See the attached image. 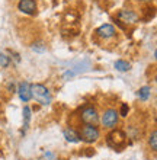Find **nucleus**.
<instances>
[{
    "instance_id": "f03ea898",
    "label": "nucleus",
    "mask_w": 157,
    "mask_h": 160,
    "mask_svg": "<svg viewBox=\"0 0 157 160\" xmlns=\"http://www.w3.org/2000/svg\"><path fill=\"white\" fill-rule=\"evenodd\" d=\"M125 141H127V134L119 128H112L106 134V144L115 152H121L125 147Z\"/></svg>"
},
{
    "instance_id": "dca6fc26",
    "label": "nucleus",
    "mask_w": 157,
    "mask_h": 160,
    "mask_svg": "<svg viewBox=\"0 0 157 160\" xmlns=\"http://www.w3.org/2000/svg\"><path fill=\"white\" fill-rule=\"evenodd\" d=\"M29 47H31V50L34 51V52H37V54H44L47 51V45H45L44 41H35Z\"/></svg>"
},
{
    "instance_id": "6e6552de",
    "label": "nucleus",
    "mask_w": 157,
    "mask_h": 160,
    "mask_svg": "<svg viewBox=\"0 0 157 160\" xmlns=\"http://www.w3.org/2000/svg\"><path fill=\"white\" fill-rule=\"evenodd\" d=\"M17 10L22 15L34 16L38 12V2L37 0H19L17 2Z\"/></svg>"
},
{
    "instance_id": "4468645a",
    "label": "nucleus",
    "mask_w": 157,
    "mask_h": 160,
    "mask_svg": "<svg viewBox=\"0 0 157 160\" xmlns=\"http://www.w3.org/2000/svg\"><path fill=\"white\" fill-rule=\"evenodd\" d=\"M114 67H115V70L116 72H119V73H127V72H130L131 70V64L128 63L127 60H116L114 63Z\"/></svg>"
},
{
    "instance_id": "aec40b11",
    "label": "nucleus",
    "mask_w": 157,
    "mask_h": 160,
    "mask_svg": "<svg viewBox=\"0 0 157 160\" xmlns=\"http://www.w3.org/2000/svg\"><path fill=\"white\" fill-rule=\"evenodd\" d=\"M16 89H17V84H16V83H13V82H10V83L7 84V90H9L10 93L16 92Z\"/></svg>"
},
{
    "instance_id": "0eeeda50",
    "label": "nucleus",
    "mask_w": 157,
    "mask_h": 160,
    "mask_svg": "<svg viewBox=\"0 0 157 160\" xmlns=\"http://www.w3.org/2000/svg\"><path fill=\"white\" fill-rule=\"evenodd\" d=\"M95 34L101 41H110V39L116 38L118 32H116V26L114 23H103L96 29Z\"/></svg>"
},
{
    "instance_id": "4be33fe9",
    "label": "nucleus",
    "mask_w": 157,
    "mask_h": 160,
    "mask_svg": "<svg viewBox=\"0 0 157 160\" xmlns=\"http://www.w3.org/2000/svg\"><path fill=\"white\" fill-rule=\"evenodd\" d=\"M141 2H151V0H141Z\"/></svg>"
},
{
    "instance_id": "9b49d317",
    "label": "nucleus",
    "mask_w": 157,
    "mask_h": 160,
    "mask_svg": "<svg viewBox=\"0 0 157 160\" xmlns=\"http://www.w3.org/2000/svg\"><path fill=\"white\" fill-rule=\"evenodd\" d=\"M64 140L70 144H79L81 143V137H80V131L74 128V127H66L63 130Z\"/></svg>"
},
{
    "instance_id": "6ab92c4d",
    "label": "nucleus",
    "mask_w": 157,
    "mask_h": 160,
    "mask_svg": "<svg viewBox=\"0 0 157 160\" xmlns=\"http://www.w3.org/2000/svg\"><path fill=\"white\" fill-rule=\"evenodd\" d=\"M128 112H130V106H128V103H122L121 108H119V117L125 118V117H128Z\"/></svg>"
},
{
    "instance_id": "f257e3e1",
    "label": "nucleus",
    "mask_w": 157,
    "mask_h": 160,
    "mask_svg": "<svg viewBox=\"0 0 157 160\" xmlns=\"http://www.w3.org/2000/svg\"><path fill=\"white\" fill-rule=\"evenodd\" d=\"M31 92H32V99L37 101L39 105L48 106L52 102L51 90L44 83H31Z\"/></svg>"
},
{
    "instance_id": "412c9836",
    "label": "nucleus",
    "mask_w": 157,
    "mask_h": 160,
    "mask_svg": "<svg viewBox=\"0 0 157 160\" xmlns=\"http://www.w3.org/2000/svg\"><path fill=\"white\" fill-rule=\"evenodd\" d=\"M154 58H156V60H157V50H156V51H154Z\"/></svg>"
},
{
    "instance_id": "f3484780",
    "label": "nucleus",
    "mask_w": 157,
    "mask_h": 160,
    "mask_svg": "<svg viewBox=\"0 0 157 160\" xmlns=\"http://www.w3.org/2000/svg\"><path fill=\"white\" fill-rule=\"evenodd\" d=\"M10 64H12V57L9 54V51L7 52L0 51V67L7 68V67H10Z\"/></svg>"
},
{
    "instance_id": "423d86ee",
    "label": "nucleus",
    "mask_w": 157,
    "mask_h": 160,
    "mask_svg": "<svg viewBox=\"0 0 157 160\" xmlns=\"http://www.w3.org/2000/svg\"><path fill=\"white\" fill-rule=\"evenodd\" d=\"M90 68H92V63H90L89 60H83V61H80V63L76 64V66H73V67L67 68V70L63 73V79L64 80L73 79V77L79 76V74H81V73L89 72Z\"/></svg>"
},
{
    "instance_id": "ddd939ff",
    "label": "nucleus",
    "mask_w": 157,
    "mask_h": 160,
    "mask_svg": "<svg viewBox=\"0 0 157 160\" xmlns=\"http://www.w3.org/2000/svg\"><path fill=\"white\" fill-rule=\"evenodd\" d=\"M147 144H149V147L151 152L157 153V128L151 130L149 132V137H147Z\"/></svg>"
},
{
    "instance_id": "7ed1b4c3",
    "label": "nucleus",
    "mask_w": 157,
    "mask_h": 160,
    "mask_svg": "<svg viewBox=\"0 0 157 160\" xmlns=\"http://www.w3.org/2000/svg\"><path fill=\"white\" fill-rule=\"evenodd\" d=\"M79 131H80L81 141H85L86 144H95L101 138V130L95 124H81Z\"/></svg>"
},
{
    "instance_id": "2eb2a0df",
    "label": "nucleus",
    "mask_w": 157,
    "mask_h": 160,
    "mask_svg": "<svg viewBox=\"0 0 157 160\" xmlns=\"http://www.w3.org/2000/svg\"><path fill=\"white\" fill-rule=\"evenodd\" d=\"M150 96H151V88L150 86H143V88H140L137 90V98L140 101L147 102L150 99Z\"/></svg>"
},
{
    "instance_id": "9d476101",
    "label": "nucleus",
    "mask_w": 157,
    "mask_h": 160,
    "mask_svg": "<svg viewBox=\"0 0 157 160\" xmlns=\"http://www.w3.org/2000/svg\"><path fill=\"white\" fill-rule=\"evenodd\" d=\"M16 93L19 99H21L23 103H28V102L32 99V92H31V83L26 82V80H22L21 83L17 84Z\"/></svg>"
},
{
    "instance_id": "f8f14e48",
    "label": "nucleus",
    "mask_w": 157,
    "mask_h": 160,
    "mask_svg": "<svg viewBox=\"0 0 157 160\" xmlns=\"http://www.w3.org/2000/svg\"><path fill=\"white\" fill-rule=\"evenodd\" d=\"M22 115H23V124H22V131L21 134L23 135L26 131L29 130V124H31V118H32V109L29 105H25L22 109Z\"/></svg>"
},
{
    "instance_id": "1a4fd4ad",
    "label": "nucleus",
    "mask_w": 157,
    "mask_h": 160,
    "mask_svg": "<svg viewBox=\"0 0 157 160\" xmlns=\"http://www.w3.org/2000/svg\"><path fill=\"white\" fill-rule=\"evenodd\" d=\"M116 18L121 22H124L125 25H134V23H137V22L140 21L138 13L135 10H131V9H122V10H119Z\"/></svg>"
},
{
    "instance_id": "39448f33",
    "label": "nucleus",
    "mask_w": 157,
    "mask_h": 160,
    "mask_svg": "<svg viewBox=\"0 0 157 160\" xmlns=\"http://www.w3.org/2000/svg\"><path fill=\"white\" fill-rule=\"evenodd\" d=\"M99 122L102 124V127L106 128V130L116 128V125L119 122V112L115 108H106V109H103Z\"/></svg>"
},
{
    "instance_id": "20e7f679",
    "label": "nucleus",
    "mask_w": 157,
    "mask_h": 160,
    "mask_svg": "<svg viewBox=\"0 0 157 160\" xmlns=\"http://www.w3.org/2000/svg\"><path fill=\"white\" fill-rule=\"evenodd\" d=\"M79 121L81 124H95L98 125V122L101 121L99 117V111L96 109V106L93 105H85L79 112Z\"/></svg>"
},
{
    "instance_id": "a211bd4d",
    "label": "nucleus",
    "mask_w": 157,
    "mask_h": 160,
    "mask_svg": "<svg viewBox=\"0 0 157 160\" xmlns=\"http://www.w3.org/2000/svg\"><path fill=\"white\" fill-rule=\"evenodd\" d=\"M39 160H60V159L55 152H52V150H45V152L41 153Z\"/></svg>"
}]
</instances>
